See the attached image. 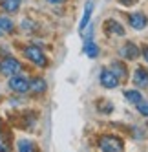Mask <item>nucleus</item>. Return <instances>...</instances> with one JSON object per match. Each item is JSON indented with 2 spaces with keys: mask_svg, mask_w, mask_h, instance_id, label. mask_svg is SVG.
Instances as JSON below:
<instances>
[{
  "mask_svg": "<svg viewBox=\"0 0 148 152\" xmlns=\"http://www.w3.org/2000/svg\"><path fill=\"white\" fill-rule=\"evenodd\" d=\"M24 55H26L28 61H31L33 64H37V66H40V68L48 66V57L44 55V51H42L40 48H37V46H26L24 48Z\"/></svg>",
  "mask_w": 148,
  "mask_h": 152,
  "instance_id": "1",
  "label": "nucleus"
},
{
  "mask_svg": "<svg viewBox=\"0 0 148 152\" xmlns=\"http://www.w3.org/2000/svg\"><path fill=\"white\" fill-rule=\"evenodd\" d=\"M99 148L106 152H121L124 148V143L115 136H102L99 139Z\"/></svg>",
  "mask_w": 148,
  "mask_h": 152,
  "instance_id": "2",
  "label": "nucleus"
},
{
  "mask_svg": "<svg viewBox=\"0 0 148 152\" xmlns=\"http://www.w3.org/2000/svg\"><path fill=\"white\" fill-rule=\"evenodd\" d=\"M20 62L15 59V57H4L0 61V73L2 75H7V77H11V75L18 73L20 72Z\"/></svg>",
  "mask_w": 148,
  "mask_h": 152,
  "instance_id": "3",
  "label": "nucleus"
},
{
  "mask_svg": "<svg viewBox=\"0 0 148 152\" xmlns=\"http://www.w3.org/2000/svg\"><path fill=\"white\" fill-rule=\"evenodd\" d=\"M9 88L17 94H26L29 90V81L24 77V75H11V79H9Z\"/></svg>",
  "mask_w": 148,
  "mask_h": 152,
  "instance_id": "4",
  "label": "nucleus"
},
{
  "mask_svg": "<svg viewBox=\"0 0 148 152\" xmlns=\"http://www.w3.org/2000/svg\"><path fill=\"white\" fill-rule=\"evenodd\" d=\"M101 84L104 86V88H108V90L117 88L119 86V77L112 70H102L101 72Z\"/></svg>",
  "mask_w": 148,
  "mask_h": 152,
  "instance_id": "5",
  "label": "nucleus"
},
{
  "mask_svg": "<svg viewBox=\"0 0 148 152\" xmlns=\"http://www.w3.org/2000/svg\"><path fill=\"white\" fill-rule=\"evenodd\" d=\"M139 53H141V50L137 48L133 42H126V44L121 48V57H124L126 61H133V59H137V57H139Z\"/></svg>",
  "mask_w": 148,
  "mask_h": 152,
  "instance_id": "6",
  "label": "nucleus"
},
{
  "mask_svg": "<svg viewBox=\"0 0 148 152\" xmlns=\"http://www.w3.org/2000/svg\"><path fill=\"white\" fill-rule=\"evenodd\" d=\"M128 24L133 28V29H144L146 28V17L143 15V13H132V15H128Z\"/></svg>",
  "mask_w": 148,
  "mask_h": 152,
  "instance_id": "7",
  "label": "nucleus"
},
{
  "mask_svg": "<svg viewBox=\"0 0 148 152\" xmlns=\"http://www.w3.org/2000/svg\"><path fill=\"white\" fill-rule=\"evenodd\" d=\"M104 31H106L108 35H117V37L124 35V28L117 22V20H112V18L104 22Z\"/></svg>",
  "mask_w": 148,
  "mask_h": 152,
  "instance_id": "8",
  "label": "nucleus"
},
{
  "mask_svg": "<svg viewBox=\"0 0 148 152\" xmlns=\"http://www.w3.org/2000/svg\"><path fill=\"white\" fill-rule=\"evenodd\" d=\"M133 84L139 86V88H146V86H148V70L137 68L133 72Z\"/></svg>",
  "mask_w": 148,
  "mask_h": 152,
  "instance_id": "9",
  "label": "nucleus"
},
{
  "mask_svg": "<svg viewBox=\"0 0 148 152\" xmlns=\"http://www.w3.org/2000/svg\"><path fill=\"white\" fill-rule=\"evenodd\" d=\"M46 88H48V84L42 77H33L29 81V90H33L35 94H44Z\"/></svg>",
  "mask_w": 148,
  "mask_h": 152,
  "instance_id": "10",
  "label": "nucleus"
},
{
  "mask_svg": "<svg viewBox=\"0 0 148 152\" xmlns=\"http://www.w3.org/2000/svg\"><path fill=\"white\" fill-rule=\"evenodd\" d=\"M91 11H93V2L90 0V2H86V7H84L82 20H81V24H79V31H81V33L84 31V28L88 26V22H90V17H91Z\"/></svg>",
  "mask_w": 148,
  "mask_h": 152,
  "instance_id": "11",
  "label": "nucleus"
},
{
  "mask_svg": "<svg viewBox=\"0 0 148 152\" xmlns=\"http://www.w3.org/2000/svg\"><path fill=\"white\" fill-rule=\"evenodd\" d=\"M20 4H22V0H0V7H2L4 11H7V13L18 11Z\"/></svg>",
  "mask_w": 148,
  "mask_h": 152,
  "instance_id": "12",
  "label": "nucleus"
},
{
  "mask_svg": "<svg viewBox=\"0 0 148 152\" xmlns=\"http://www.w3.org/2000/svg\"><path fill=\"white\" fill-rule=\"evenodd\" d=\"M112 72L121 79H126V75H128V70H126V64H123L121 61H113L112 62Z\"/></svg>",
  "mask_w": 148,
  "mask_h": 152,
  "instance_id": "13",
  "label": "nucleus"
},
{
  "mask_svg": "<svg viewBox=\"0 0 148 152\" xmlns=\"http://www.w3.org/2000/svg\"><path fill=\"white\" fill-rule=\"evenodd\" d=\"M13 29H15V24H13V20L9 18V17H4V15H0V31H2V33H11Z\"/></svg>",
  "mask_w": 148,
  "mask_h": 152,
  "instance_id": "14",
  "label": "nucleus"
},
{
  "mask_svg": "<svg viewBox=\"0 0 148 152\" xmlns=\"http://www.w3.org/2000/svg\"><path fill=\"white\" fill-rule=\"evenodd\" d=\"M124 99L132 103V104H137L139 101H143V94H139L137 90H126L124 92Z\"/></svg>",
  "mask_w": 148,
  "mask_h": 152,
  "instance_id": "15",
  "label": "nucleus"
},
{
  "mask_svg": "<svg viewBox=\"0 0 148 152\" xmlns=\"http://www.w3.org/2000/svg\"><path fill=\"white\" fill-rule=\"evenodd\" d=\"M82 51L86 53L88 57H91V59H93V57H97V55H99V46H97V44H93L91 40H86V44H84Z\"/></svg>",
  "mask_w": 148,
  "mask_h": 152,
  "instance_id": "16",
  "label": "nucleus"
},
{
  "mask_svg": "<svg viewBox=\"0 0 148 152\" xmlns=\"http://www.w3.org/2000/svg\"><path fill=\"white\" fill-rule=\"evenodd\" d=\"M17 148L20 152H29V150H35V143H31V141H28V139H20L17 143Z\"/></svg>",
  "mask_w": 148,
  "mask_h": 152,
  "instance_id": "17",
  "label": "nucleus"
},
{
  "mask_svg": "<svg viewBox=\"0 0 148 152\" xmlns=\"http://www.w3.org/2000/svg\"><path fill=\"white\" fill-rule=\"evenodd\" d=\"M137 110H139L141 115H146V117H148V103L139 101V103H137Z\"/></svg>",
  "mask_w": 148,
  "mask_h": 152,
  "instance_id": "18",
  "label": "nucleus"
},
{
  "mask_svg": "<svg viewBox=\"0 0 148 152\" xmlns=\"http://www.w3.org/2000/svg\"><path fill=\"white\" fill-rule=\"evenodd\" d=\"M143 55H144V59H146V62H148V46L143 48Z\"/></svg>",
  "mask_w": 148,
  "mask_h": 152,
  "instance_id": "19",
  "label": "nucleus"
},
{
  "mask_svg": "<svg viewBox=\"0 0 148 152\" xmlns=\"http://www.w3.org/2000/svg\"><path fill=\"white\" fill-rule=\"evenodd\" d=\"M48 2H51V4H62V2H66V0H48Z\"/></svg>",
  "mask_w": 148,
  "mask_h": 152,
  "instance_id": "20",
  "label": "nucleus"
},
{
  "mask_svg": "<svg viewBox=\"0 0 148 152\" xmlns=\"http://www.w3.org/2000/svg\"><path fill=\"white\" fill-rule=\"evenodd\" d=\"M0 126H2V123H0Z\"/></svg>",
  "mask_w": 148,
  "mask_h": 152,
  "instance_id": "21",
  "label": "nucleus"
}]
</instances>
